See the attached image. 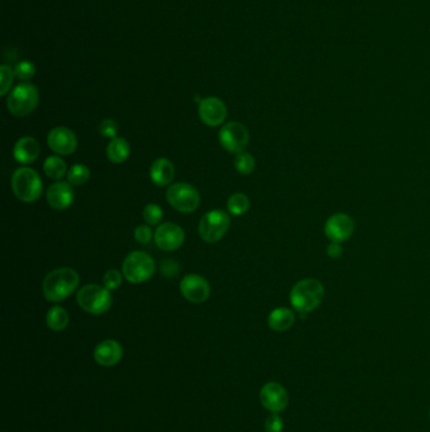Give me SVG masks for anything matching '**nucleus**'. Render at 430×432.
<instances>
[{"label": "nucleus", "instance_id": "f257e3e1", "mask_svg": "<svg viewBox=\"0 0 430 432\" xmlns=\"http://www.w3.org/2000/svg\"><path fill=\"white\" fill-rule=\"evenodd\" d=\"M80 284L79 273L72 268H58L44 279V293L49 303H60L67 298Z\"/></svg>", "mask_w": 430, "mask_h": 432}, {"label": "nucleus", "instance_id": "f03ea898", "mask_svg": "<svg viewBox=\"0 0 430 432\" xmlns=\"http://www.w3.org/2000/svg\"><path fill=\"white\" fill-rule=\"evenodd\" d=\"M325 297V287L315 278L301 279L290 291V303L301 315L312 312L320 303Z\"/></svg>", "mask_w": 430, "mask_h": 432}, {"label": "nucleus", "instance_id": "7ed1b4c3", "mask_svg": "<svg viewBox=\"0 0 430 432\" xmlns=\"http://www.w3.org/2000/svg\"><path fill=\"white\" fill-rule=\"evenodd\" d=\"M12 189L14 195L23 203H33L41 196L44 185L42 179L34 170L20 167L13 173Z\"/></svg>", "mask_w": 430, "mask_h": 432}, {"label": "nucleus", "instance_id": "20e7f679", "mask_svg": "<svg viewBox=\"0 0 430 432\" xmlns=\"http://www.w3.org/2000/svg\"><path fill=\"white\" fill-rule=\"evenodd\" d=\"M39 93L37 87L30 82L19 84L14 87L6 100V106L9 113L14 117H27L38 106Z\"/></svg>", "mask_w": 430, "mask_h": 432}, {"label": "nucleus", "instance_id": "39448f33", "mask_svg": "<svg viewBox=\"0 0 430 432\" xmlns=\"http://www.w3.org/2000/svg\"><path fill=\"white\" fill-rule=\"evenodd\" d=\"M77 303L81 309L93 315H103L112 303L110 290L98 284H86L77 293Z\"/></svg>", "mask_w": 430, "mask_h": 432}, {"label": "nucleus", "instance_id": "423d86ee", "mask_svg": "<svg viewBox=\"0 0 430 432\" xmlns=\"http://www.w3.org/2000/svg\"><path fill=\"white\" fill-rule=\"evenodd\" d=\"M155 263L149 254L144 252L130 253L123 263V274L131 284H143L153 277Z\"/></svg>", "mask_w": 430, "mask_h": 432}, {"label": "nucleus", "instance_id": "0eeeda50", "mask_svg": "<svg viewBox=\"0 0 430 432\" xmlns=\"http://www.w3.org/2000/svg\"><path fill=\"white\" fill-rule=\"evenodd\" d=\"M228 227H230V216L225 211H209L200 222L198 233L203 241L207 243H216L221 241L228 233Z\"/></svg>", "mask_w": 430, "mask_h": 432}, {"label": "nucleus", "instance_id": "6e6552de", "mask_svg": "<svg viewBox=\"0 0 430 432\" xmlns=\"http://www.w3.org/2000/svg\"><path fill=\"white\" fill-rule=\"evenodd\" d=\"M167 200L173 209L181 212H192L200 205V193L190 184L178 182L167 190Z\"/></svg>", "mask_w": 430, "mask_h": 432}, {"label": "nucleus", "instance_id": "1a4fd4ad", "mask_svg": "<svg viewBox=\"0 0 430 432\" xmlns=\"http://www.w3.org/2000/svg\"><path fill=\"white\" fill-rule=\"evenodd\" d=\"M222 147L230 153H241L249 144V130L244 124L237 122L225 124L219 133Z\"/></svg>", "mask_w": 430, "mask_h": 432}, {"label": "nucleus", "instance_id": "9d476101", "mask_svg": "<svg viewBox=\"0 0 430 432\" xmlns=\"http://www.w3.org/2000/svg\"><path fill=\"white\" fill-rule=\"evenodd\" d=\"M355 231V222L350 215L344 212L333 214L325 225V234L333 243L348 241Z\"/></svg>", "mask_w": 430, "mask_h": 432}, {"label": "nucleus", "instance_id": "9b49d317", "mask_svg": "<svg viewBox=\"0 0 430 432\" xmlns=\"http://www.w3.org/2000/svg\"><path fill=\"white\" fill-rule=\"evenodd\" d=\"M260 402L271 414H279L288 406V392L279 383H266L260 389Z\"/></svg>", "mask_w": 430, "mask_h": 432}, {"label": "nucleus", "instance_id": "f8f14e48", "mask_svg": "<svg viewBox=\"0 0 430 432\" xmlns=\"http://www.w3.org/2000/svg\"><path fill=\"white\" fill-rule=\"evenodd\" d=\"M154 241L162 250L172 252L182 247L185 241V231L177 224L164 222L155 230Z\"/></svg>", "mask_w": 430, "mask_h": 432}, {"label": "nucleus", "instance_id": "ddd939ff", "mask_svg": "<svg viewBox=\"0 0 430 432\" xmlns=\"http://www.w3.org/2000/svg\"><path fill=\"white\" fill-rule=\"evenodd\" d=\"M181 292L190 303H204L209 297V284L200 274H187L181 281Z\"/></svg>", "mask_w": 430, "mask_h": 432}, {"label": "nucleus", "instance_id": "4468645a", "mask_svg": "<svg viewBox=\"0 0 430 432\" xmlns=\"http://www.w3.org/2000/svg\"><path fill=\"white\" fill-rule=\"evenodd\" d=\"M198 115L207 127H219L228 117V109L221 99L209 96L200 103Z\"/></svg>", "mask_w": 430, "mask_h": 432}, {"label": "nucleus", "instance_id": "2eb2a0df", "mask_svg": "<svg viewBox=\"0 0 430 432\" xmlns=\"http://www.w3.org/2000/svg\"><path fill=\"white\" fill-rule=\"evenodd\" d=\"M47 143L57 155H72L77 148V136L66 127H57L49 132Z\"/></svg>", "mask_w": 430, "mask_h": 432}, {"label": "nucleus", "instance_id": "dca6fc26", "mask_svg": "<svg viewBox=\"0 0 430 432\" xmlns=\"http://www.w3.org/2000/svg\"><path fill=\"white\" fill-rule=\"evenodd\" d=\"M74 192L70 182H56L47 191L49 206L56 210H65L74 204Z\"/></svg>", "mask_w": 430, "mask_h": 432}, {"label": "nucleus", "instance_id": "f3484780", "mask_svg": "<svg viewBox=\"0 0 430 432\" xmlns=\"http://www.w3.org/2000/svg\"><path fill=\"white\" fill-rule=\"evenodd\" d=\"M123 346L117 340L107 339L101 341L93 352V358L96 363L103 367L117 365L123 358Z\"/></svg>", "mask_w": 430, "mask_h": 432}, {"label": "nucleus", "instance_id": "a211bd4d", "mask_svg": "<svg viewBox=\"0 0 430 432\" xmlns=\"http://www.w3.org/2000/svg\"><path fill=\"white\" fill-rule=\"evenodd\" d=\"M39 152H41L39 143L34 138H32V136L20 138L18 142L15 143L14 149H13L14 158L20 165L33 163V162L37 160Z\"/></svg>", "mask_w": 430, "mask_h": 432}, {"label": "nucleus", "instance_id": "6ab92c4d", "mask_svg": "<svg viewBox=\"0 0 430 432\" xmlns=\"http://www.w3.org/2000/svg\"><path fill=\"white\" fill-rule=\"evenodd\" d=\"M174 177V166L167 158H159L154 161L150 167V179L157 186H167L172 182Z\"/></svg>", "mask_w": 430, "mask_h": 432}, {"label": "nucleus", "instance_id": "aec40b11", "mask_svg": "<svg viewBox=\"0 0 430 432\" xmlns=\"http://www.w3.org/2000/svg\"><path fill=\"white\" fill-rule=\"evenodd\" d=\"M295 322L294 312L292 310L285 307L273 310L271 315L268 317V325L274 331H287L293 326Z\"/></svg>", "mask_w": 430, "mask_h": 432}, {"label": "nucleus", "instance_id": "412c9836", "mask_svg": "<svg viewBox=\"0 0 430 432\" xmlns=\"http://www.w3.org/2000/svg\"><path fill=\"white\" fill-rule=\"evenodd\" d=\"M106 155L109 158V161L112 163H123L129 158L130 146L126 139L117 136L114 139H111L107 149H106Z\"/></svg>", "mask_w": 430, "mask_h": 432}, {"label": "nucleus", "instance_id": "4be33fe9", "mask_svg": "<svg viewBox=\"0 0 430 432\" xmlns=\"http://www.w3.org/2000/svg\"><path fill=\"white\" fill-rule=\"evenodd\" d=\"M46 322H47V326L51 330L62 331L67 327L70 316H68L67 311L61 306H53L52 309L48 310Z\"/></svg>", "mask_w": 430, "mask_h": 432}, {"label": "nucleus", "instance_id": "5701e85b", "mask_svg": "<svg viewBox=\"0 0 430 432\" xmlns=\"http://www.w3.org/2000/svg\"><path fill=\"white\" fill-rule=\"evenodd\" d=\"M44 171L46 176L49 179H61L67 171L66 163L62 160L61 157L51 155L44 163Z\"/></svg>", "mask_w": 430, "mask_h": 432}, {"label": "nucleus", "instance_id": "b1692460", "mask_svg": "<svg viewBox=\"0 0 430 432\" xmlns=\"http://www.w3.org/2000/svg\"><path fill=\"white\" fill-rule=\"evenodd\" d=\"M250 209V200L242 192L231 195L228 201V210L235 216L242 215Z\"/></svg>", "mask_w": 430, "mask_h": 432}, {"label": "nucleus", "instance_id": "393cba45", "mask_svg": "<svg viewBox=\"0 0 430 432\" xmlns=\"http://www.w3.org/2000/svg\"><path fill=\"white\" fill-rule=\"evenodd\" d=\"M89 179H90V170L82 163H76L68 170L67 179L71 185H84Z\"/></svg>", "mask_w": 430, "mask_h": 432}, {"label": "nucleus", "instance_id": "a878e982", "mask_svg": "<svg viewBox=\"0 0 430 432\" xmlns=\"http://www.w3.org/2000/svg\"><path fill=\"white\" fill-rule=\"evenodd\" d=\"M235 168L237 172L247 176L255 170V158L247 152H241L235 157Z\"/></svg>", "mask_w": 430, "mask_h": 432}, {"label": "nucleus", "instance_id": "bb28decb", "mask_svg": "<svg viewBox=\"0 0 430 432\" xmlns=\"http://www.w3.org/2000/svg\"><path fill=\"white\" fill-rule=\"evenodd\" d=\"M14 77H15L14 70H12L9 66H6V65L0 66V95L1 96L6 95L8 91L11 90Z\"/></svg>", "mask_w": 430, "mask_h": 432}, {"label": "nucleus", "instance_id": "cd10ccee", "mask_svg": "<svg viewBox=\"0 0 430 432\" xmlns=\"http://www.w3.org/2000/svg\"><path fill=\"white\" fill-rule=\"evenodd\" d=\"M143 217L148 222V225H158L163 219V210L159 205L148 204L143 210Z\"/></svg>", "mask_w": 430, "mask_h": 432}, {"label": "nucleus", "instance_id": "c85d7f7f", "mask_svg": "<svg viewBox=\"0 0 430 432\" xmlns=\"http://www.w3.org/2000/svg\"><path fill=\"white\" fill-rule=\"evenodd\" d=\"M15 77L19 80L28 81L36 75V66L31 61H20L14 68Z\"/></svg>", "mask_w": 430, "mask_h": 432}, {"label": "nucleus", "instance_id": "c756f323", "mask_svg": "<svg viewBox=\"0 0 430 432\" xmlns=\"http://www.w3.org/2000/svg\"><path fill=\"white\" fill-rule=\"evenodd\" d=\"M98 132L105 138L114 139V138H117V133H119V125H117V122L114 119H105L100 124Z\"/></svg>", "mask_w": 430, "mask_h": 432}, {"label": "nucleus", "instance_id": "7c9ffc66", "mask_svg": "<svg viewBox=\"0 0 430 432\" xmlns=\"http://www.w3.org/2000/svg\"><path fill=\"white\" fill-rule=\"evenodd\" d=\"M122 284V273L117 269H110L104 276V286L107 290H117Z\"/></svg>", "mask_w": 430, "mask_h": 432}, {"label": "nucleus", "instance_id": "2f4dec72", "mask_svg": "<svg viewBox=\"0 0 430 432\" xmlns=\"http://www.w3.org/2000/svg\"><path fill=\"white\" fill-rule=\"evenodd\" d=\"M283 428V419L278 414H271L265 421V430H266V432H282Z\"/></svg>", "mask_w": 430, "mask_h": 432}, {"label": "nucleus", "instance_id": "473e14b6", "mask_svg": "<svg viewBox=\"0 0 430 432\" xmlns=\"http://www.w3.org/2000/svg\"><path fill=\"white\" fill-rule=\"evenodd\" d=\"M179 265L173 260H166L160 265V273L166 278L176 277L178 274Z\"/></svg>", "mask_w": 430, "mask_h": 432}, {"label": "nucleus", "instance_id": "72a5a7b5", "mask_svg": "<svg viewBox=\"0 0 430 432\" xmlns=\"http://www.w3.org/2000/svg\"><path fill=\"white\" fill-rule=\"evenodd\" d=\"M134 236L139 243L148 244L153 238V231H152L150 227H148V225H139V227H136Z\"/></svg>", "mask_w": 430, "mask_h": 432}, {"label": "nucleus", "instance_id": "f704fd0d", "mask_svg": "<svg viewBox=\"0 0 430 432\" xmlns=\"http://www.w3.org/2000/svg\"><path fill=\"white\" fill-rule=\"evenodd\" d=\"M344 253V249L341 247V244L339 243H331L328 248H327V254H328V257H331L333 260H336V258H339L341 255Z\"/></svg>", "mask_w": 430, "mask_h": 432}, {"label": "nucleus", "instance_id": "c9c22d12", "mask_svg": "<svg viewBox=\"0 0 430 432\" xmlns=\"http://www.w3.org/2000/svg\"><path fill=\"white\" fill-rule=\"evenodd\" d=\"M429 419H430V411H429Z\"/></svg>", "mask_w": 430, "mask_h": 432}]
</instances>
